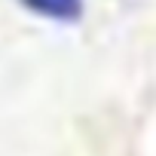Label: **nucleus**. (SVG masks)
<instances>
[{
	"mask_svg": "<svg viewBox=\"0 0 156 156\" xmlns=\"http://www.w3.org/2000/svg\"><path fill=\"white\" fill-rule=\"evenodd\" d=\"M22 3L43 16V19H55V22H73L76 16H80V0H22Z\"/></svg>",
	"mask_w": 156,
	"mask_h": 156,
	"instance_id": "nucleus-1",
	"label": "nucleus"
}]
</instances>
